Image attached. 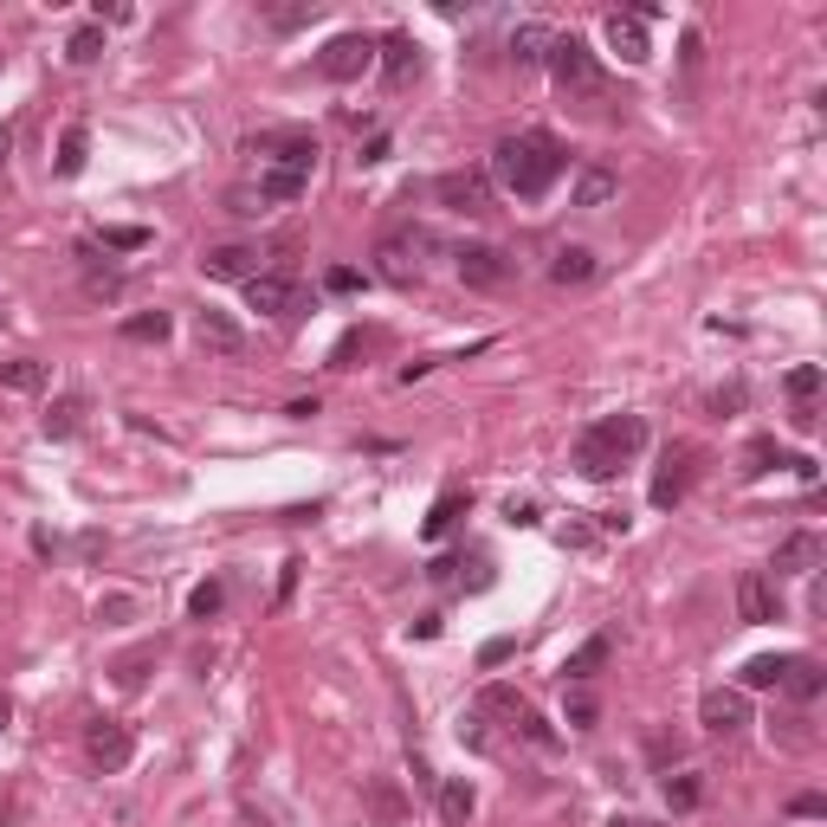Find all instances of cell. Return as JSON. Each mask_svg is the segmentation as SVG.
<instances>
[{
    "mask_svg": "<svg viewBox=\"0 0 827 827\" xmlns=\"http://www.w3.org/2000/svg\"><path fill=\"white\" fill-rule=\"evenodd\" d=\"M562 168H569V155H562V142L550 130H518V137H505L492 149V175L518 201H544L556 181H562Z\"/></svg>",
    "mask_w": 827,
    "mask_h": 827,
    "instance_id": "1",
    "label": "cell"
},
{
    "mask_svg": "<svg viewBox=\"0 0 827 827\" xmlns=\"http://www.w3.org/2000/svg\"><path fill=\"white\" fill-rule=\"evenodd\" d=\"M640 446H647V420H640V413H601V420L582 427V440H575V466H582L588 479H614Z\"/></svg>",
    "mask_w": 827,
    "mask_h": 827,
    "instance_id": "2",
    "label": "cell"
},
{
    "mask_svg": "<svg viewBox=\"0 0 827 827\" xmlns=\"http://www.w3.org/2000/svg\"><path fill=\"white\" fill-rule=\"evenodd\" d=\"M544 65H550V78L569 91V98H601L608 91V72H601V59L575 39V33H556L550 52H544Z\"/></svg>",
    "mask_w": 827,
    "mask_h": 827,
    "instance_id": "3",
    "label": "cell"
},
{
    "mask_svg": "<svg viewBox=\"0 0 827 827\" xmlns=\"http://www.w3.org/2000/svg\"><path fill=\"white\" fill-rule=\"evenodd\" d=\"M376 65V39L369 33H336L323 52H317V78H330V85H349V78H362Z\"/></svg>",
    "mask_w": 827,
    "mask_h": 827,
    "instance_id": "4",
    "label": "cell"
},
{
    "mask_svg": "<svg viewBox=\"0 0 827 827\" xmlns=\"http://www.w3.org/2000/svg\"><path fill=\"white\" fill-rule=\"evenodd\" d=\"M433 201L446 207V214H492V175H479V168H446L440 181H433Z\"/></svg>",
    "mask_w": 827,
    "mask_h": 827,
    "instance_id": "5",
    "label": "cell"
},
{
    "mask_svg": "<svg viewBox=\"0 0 827 827\" xmlns=\"http://www.w3.org/2000/svg\"><path fill=\"white\" fill-rule=\"evenodd\" d=\"M453 272H459V284H472V291H498V284L518 278V259L505 246H459L453 253Z\"/></svg>",
    "mask_w": 827,
    "mask_h": 827,
    "instance_id": "6",
    "label": "cell"
},
{
    "mask_svg": "<svg viewBox=\"0 0 827 827\" xmlns=\"http://www.w3.org/2000/svg\"><path fill=\"white\" fill-rule=\"evenodd\" d=\"M691 479H698V446H691V440H673V446L660 453V472H653V505L673 511V505L691 492Z\"/></svg>",
    "mask_w": 827,
    "mask_h": 827,
    "instance_id": "7",
    "label": "cell"
},
{
    "mask_svg": "<svg viewBox=\"0 0 827 827\" xmlns=\"http://www.w3.org/2000/svg\"><path fill=\"white\" fill-rule=\"evenodd\" d=\"M698 724L711 730V737H737L743 724H750V691L737 686H711L698 698Z\"/></svg>",
    "mask_w": 827,
    "mask_h": 827,
    "instance_id": "8",
    "label": "cell"
},
{
    "mask_svg": "<svg viewBox=\"0 0 827 827\" xmlns=\"http://www.w3.org/2000/svg\"><path fill=\"white\" fill-rule=\"evenodd\" d=\"M246 304L259 317H297L304 310V284L291 272H259V278H246Z\"/></svg>",
    "mask_w": 827,
    "mask_h": 827,
    "instance_id": "9",
    "label": "cell"
},
{
    "mask_svg": "<svg viewBox=\"0 0 827 827\" xmlns=\"http://www.w3.org/2000/svg\"><path fill=\"white\" fill-rule=\"evenodd\" d=\"M737 621H750V627L783 621V595H776V582H769L763 569H743V575H737Z\"/></svg>",
    "mask_w": 827,
    "mask_h": 827,
    "instance_id": "10",
    "label": "cell"
},
{
    "mask_svg": "<svg viewBox=\"0 0 827 827\" xmlns=\"http://www.w3.org/2000/svg\"><path fill=\"white\" fill-rule=\"evenodd\" d=\"M420 233H389L382 246H376V272L389 278V284H413L420 278Z\"/></svg>",
    "mask_w": 827,
    "mask_h": 827,
    "instance_id": "11",
    "label": "cell"
},
{
    "mask_svg": "<svg viewBox=\"0 0 827 827\" xmlns=\"http://www.w3.org/2000/svg\"><path fill=\"white\" fill-rule=\"evenodd\" d=\"M130 750H137V743H130V730H124L117 717H98V724L85 730V756H91L98 769H124Z\"/></svg>",
    "mask_w": 827,
    "mask_h": 827,
    "instance_id": "12",
    "label": "cell"
},
{
    "mask_svg": "<svg viewBox=\"0 0 827 827\" xmlns=\"http://www.w3.org/2000/svg\"><path fill=\"white\" fill-rule=\"evenodd\" d=\"M194 343H201L207 356H240V349H246V330H240L227 310H201V317H194Z\"/></svg>",
    "mask_w": 827,
    "mask_h": 827,
    "instance_id": "13",
    "label": "cell"
},
{
    "mask_svg": "<svg viewBox=\"0 0 827 827\" xmlns=\"http://www.w3.org/2000/svg\"><path fill=\"white\" fill-rule=\"evenodd\" d=\"M376 52H382V78H389L395 91H402L408 78H420V46H413V33H382Z\"/></svg>",
    "mask_w": 827,
    "mask_h": 827,
    "instance_id": "14",
    "label": "cell"
},
{
    "mask_svg": "<svg viewBox=\"0 0 827 827\" xmlns=\"http://www.w3.org/2000/svg\"><path fill=\"white\" fill-rule=\"evenodd\" d=\"M601 33H608V46L621 52V65H647V59H653V46H647V26H640L634 13H608V26H601Z\"/></svg>",
    "mask_w": 827,
    "mask_h": 827,
    "instance_id": "15",
    "label": "cell"
},
{
    "mask_svg": "<svg viewBox=\"0 0 827 827\" xmlns=\"http://www.w3.org/2000/svg\"><path fill=\"white\" fill-rule=\"evenodd\" d=\"M822 556H827L822 531H796V537L776 550V575H815V569H822Z\"/></svg>",
    "mask_w": 827,
    "mask_h": 827,
    "instance_id": "16",
    "label": "cell"
},
{
    "mask_svg": "<svg viewBox=\"0 0 827 827\" xmlns=\"http://www.w3.org/2000/svg\"><path fill=\"white\" fill-rule=\"evenodd\" d=\"M608 660H614V634H588V640H582V647L562 660V673H569V686H588V679H595Z\"/></svg>",
    "mask_w": 827,
    "mask_h": 827,
    "instance_id": "17",
    "label": "cell"
},
{
    "mask_svg": "<svg viewBox=\"0 0 827 827\" xmlns=\"http://www.w3.org/2000/svg\"><path fill=\"white\" fill-rule=\"evenodd\" d=\"M304 188H310V175H304V168H284V162H266V175H259V201H266V207L304 201Z\"/></svg>",
    "mask_w": 827,
    "mask_h": 827,
    "instance_id": "18",
    "label": "cell"
},
{
    "mask_svg": "<svg viewBox=\"0 0 827 827\" xmlns=\"http://www.w3.org/2000/svg\"><path fill=\"white\" fill-rule=\"evenodd\" d=\"M201 272L207 278H259V246H214L207 259H201Z\"/></svg>",
    "mask_w": 827,
    "mask_h": 827,
    "instance_id": "19",
    "label": "cell"
},
{
    "mask_svg": "<svg viewBox=\"0 0 827 827\" xmlns=\"http://www.w3.org/2000/svg\"><path fill=\"white\" fill-rule=\"evenodd\" d=\"M466 505H472L466 492H440V498H433V511L420 518V537H427V544L453 537V531H459V518H466Z\"/></svg>",
    "mask_w": 827,
    "mask_h": 827,
    "instance_id": "20",
    "label": "cell"
},
{
    "mask_svg": "<svg viewBox=\"0 0 827 827\" xmlns=\"http://www.w3.org/2000/svg\"><path fill=\"white\" fill-rule=\"evenodd\" d=\"M433 802H440V822H446V827H466V822H472V809H479V796H472V783H466V776L433 783Z\"/></svg>",
    "mask_w": 827,
    "mask_h": 827,
    "instance_id": "21",
    "label": "cell"
},
{
    "mask_svg": "<svg viewBox=\"0 0 827 827\" xmlns=\"http://www.w3.org/2000/svg\"><path fill=\"white\" fill-rule=\"evenodd\" d=\"M822 369H815V362H802V369H789V382H783V389H789V402H796V420H802V427H815V402H822Z\"/></svg>",
    "mask_w": 827,
    "mask_h": 827,
    "instance_id": "22",
    "label": "cell"
},
{
    "mask_svg": "<svg viewBox=\"0 0 827 827\" xmlns=\"http://www.w3.org/2000/svg\"><path fill=\"white\" fill-rule=\"evenodd\" d=\"M362 802H369V815H376L382 827H402V822H408V796H402L389 776H376V783L362 789Z\"/></svg>",
    "mask_w": 827,
    "mask_h": 827,
    "instance_id": "23",
    "label": "cell"
},
{
    "mask_svg": "<svg viewBox=\"0 0 827 827\" xmlns=\"http://www.w3.org/2000/svg\"><path fill=\"white\" fill-rule=\"evenodd\" d=\"M822 686H827L822 660H809V653H796V660H789V673H783V686H776V691H789L796 704H809V698H822Z\"/></svg>",
    "mask_w": 827,
    "mask_h": 827,
    "instance_id": "24",
    "label": "cell"
},
{
    "mask_svg": "<svg viewBox=\"0 0 827 827\" xmlns=\"http://www.w3.org/2000/svg\"><path fill=\"white\" fill-rule=\"evenodd\" d=\"M524 711H531V698H524L518 686H485V691H479V717H505V724L518 730V724H524Z\"/></svg>",
    "mask_w": 827,
    "mask_h": 827,
    "instance_id": "25",
    "label": "cell"
},
{
    "mask_svg": "<svg viewBox=\"0 0 827 827\" xmlns=\"http://www.w3.org/2000/svg\"><path fill=\"white\" fill-rule=\"evenodd\" d=\"M550 26L544 20H524L518 33H511V65H544V52H550Z\"/></svg>",
    "mask_w": 827,
    "mask_h": 827,
    "instance_id": "26",
    "label": "cell"
},
{
    "mask_svg": "<svg viewBox=\"0 0 827 827\" xmlns=\"http://www.w3.org/2000/svg\"><path fill=\"white\" fill-rule=\"evenodd\" d=\"M595 272H601V266H595V253H588V246H562V253H556V266H550V284L569 291V284H588Z\"/></svg>",
    "mask_w": 827,
    "mask_h": 827,
    "instance_id": "27",
    "label": "cell"
},
{
    "mask_svg": "<svg viewBox=\"0 0 827 827\" xmlns=\"http://www.w3.org/2000/svg\"><path fill=\"white\" fill-rule=\"evenodd\" d=\"M614 188H621V181H614L608 168H582V175H575L569 207H608V201H614Z\"/></svg>",
    "mask_w": 827,
    "mask_h": 827,
    "instance_id": "28",
    "label": "cell"
},
{
    "mask_svg": "<svg viewBox=\"0 0 827 827\" xmlns=\"http://www.w3.org/2000/svg\"><path fill=\"white\" fill-rule=\"evenodd\" d=\"M789 660H796V653H756V660L743 666V686L737 691H776L783 673H789Z\"/></svg>",
    "mask_w": 827,
    "mask_h": 827,
    "instance_id": "29",
    "label": "cell"
},
{
    "mask_svg": "<svg viewBox=\"0 0 827 827\" xmlns=\"http://www.w3.org/2000/svg\"><path fill=\"white\" fill-rule=\"evenodd\" d=\"M85 395H59V402H52V408H46V440H72V433H78V427H85Z\"/></svg>",
    "mask_w": 827,
    "mask_h": 827,
    "instance_id": "30",
    "label": "cell"
},
{
    "mask_svg": "<svg viewBox=\"0 0 827 827\" xmlns=\"http://www.w3.org/2000/svg\"><path fill=\"white\" fill-rule=\"evenodd\" d=\"M0 389H13V395H39V389H46V362H33V356L0 362Z\"/></svg>",
    "mask_w": 827,
    "mask_h": 827,
    "instance_id": "31",
    "label": "cell"
},
{
    "mask_svg": "<svg viewBox=\"0 0 827 827\" xmlns=\"http://www.w3.org/2000/svg\"><path fill=\"white\" fill-rule=\"evenodd\" d=\"M704 802V769H679V776H666V809L673 815H691Z\"/></svg>",
    "mask_w": 827,
    "mask_h": 827,
    "instance_id": "32",
    "label": "cell"
},
{
    "mask_svg": "<svg viewBox=\"0 0 827 827\" xmlns=\"http://www.w3.org/2000/svg\"><path fill=\"white\" fill-rule=\"evenodd\" d=\"M562 724H569V730H595V724H601V698H595L588 686H569V698H562Z\"/></svg>",
    "mask_w": 827,
    "mask_h": 827,
    "instance_id": "33",
    "label": "cell"
},
{
    "mask_svg": "<svg viewBox=\"0 0 827 827\" xmlns=\"http://www.w3.org/2000/svg\"><path fill=\"white\" fill-rule=\"evenodd\" d=\"M317 13H323L317 0H291V7H259V20H266L272 33H297V26H310Z\"/></svg>",
    "mask_w": 827,
    "mask_h": 827,
    "instance_id": "34",
    "label": "cell"
},
{
    "mask_svg": "<svg viewBox=\"0 0 827 827\" xmlns=\"http://www.w3.org/2000/svg\"><path fill=\"white\" fill-rule=\"evenodd\" d=\"M85 155H91V137H85V124H72V130L59 137V162H52V168L72 181V175H85Z\"/></svg>",
    "mask_w": 827,
    "mask_h": 827,
    "instance_id": "35",
    "label": "cell"
},
{
    "mask_svg": "<svg viewBox=\"0 0 827 827\" xmlns=\"http://www.w3.org/2000/svg\"><path fill=\"white\" fill-rule=\"evenodd\" d=\"M769 466H783V446H776L769 433H756V440L743 446V459H737V472H743V479H763Z\"/></svg>",
    "mask_w": 827,
    "mask_h": 827,
    "instance_id": "36",
    "label": "cell"
},
{
    "mask_svg": "<svg viewBox=\"0 0 827 827\" xmlns=\"http://www.w3.org/2000/svg\"><path fill=\"white\" fill-rule=\"evenodd\" d=\"M124 336H130V343H168V310H142V317H124Z\"/></svg>",
    "mask_w": 827,
    "mask_h": 827,
    "instance_id": "37",
    "label": "cell"
},
{
    "mask_svg": "<svg viewBox=\"0 0 827 827\" xmlns=\"http://www.w3.org/2000/svg\"><path fill=\"white\" fill-rule=\"evenodd\" d=\"M98 52H104V26H78V33L65 39V59H72V65H91Z\"/></svg>",
    "mask_w": 827,
    "mask_h": 827,
    "instance_id": "38",
    "label": "cell"
},
{
    "mask_svg": "<svg viewBox=\"0 0 827 827\" xmlns=\"http://www.w3.org/2000/svg\"><path fill=\"white\" fill-rule=\"evenodd\" d=\"M220 601H227V588H220V582H201V588L188 595V621H214Z\"/></svg>",
    "mask_w": 827,
    "mask_h": 827,
    "instance_id": "39",
    "label": "cell"
},
{
    "mask_svg": "<svg viewBox=\"0 0 827 827\" xmlns=\"http://www.w3.org/2000/svg\"><path fill=\"white\" fill-rule=\"evenodd\" d=\"M104 246L111 253H137V246H149V227H104Z\"/></svg>",
    "mask_w": 827,
    "mask_h": 827,
    "instance_id": "40",
    "label": "cell"
},
{
    "mask_svg": "<svg viewBox=\"0 0 827 827\" xmlns=\"http://www.w3.org/2000/svg\"><path fill=\"white\" fill-rule=\"evenodd\" d=\"M505 660H518V640H511V634H498V640H485V647H479V666H485V673H492V666H505Z\"/></svg>",
    "mask_w": 827,
    "mask_h": 827,
    "instance_id": "41",
    "label": "cell"
},
{
    "mask_svg": "<svg viewBox=\"0 0 827 827\" xmlns=\"http://www.w3.org/2000/svg\"><path fill=\"white\" fill-rule=\"evenodd\" d=\"M789 815H796V822H827V796H815V789H802V796L789 802Z\"/></svg>",
    "mask_w": 827,
    "mask_h": 827,
    "instance_id": "42",
    "label": "cell"
},
{
    "mask_svg": "<svg viewBox=\"0 0 827 827\" xmlns=\"http://www.w3.org/2000/svg\"><path fill=\"white\" fill-rule=\"evenodd\" d=\"M369 343H376L369 330H349V336L336 343V356H330V369H349V362H356V349H369Z\"/></svg>",
    "mask_w": 827,
    "mask_h": 827,
    "instance_id": "43",
    "label": "cell"
},
{
    "mask_svg": "<svg viewBox=\"0 0 827 827\" xmlns=\"http://www.w3.org/2000/svg\"><path fill=\"white\" fill-rule=\"evenodd\" d=\"M518 730H524V737H531L537 750H556V743H562V737H556V730L544 724V717H537V711H524V724H518Z\"/></svg>",
    "mask_w": 827,
    "mask_h": 827,
    "instance_id": "44",
    "label": "cell"
},
{
    "mask_svg": "<svg viewBox=\"0 0 827 827\" xmlns=\"http://www.w3.org/2000/svg\"><path fill=\"white\" fill-rule=\"evenodd\" d=\"M647 750H653V763H679V737H666V730H653Z\"/></svg>",
    "mask_w": 827,
    "mask_h": 827,
    "instance_id": "45",
    "label": "cell"
},
{
    "mask_svg": "<svg viewBox=\"0 0 827 827\" xmlns=\"http://www.w3.org/2000/svg\"><path fill=\"white\" fill-rule=\"evenodd\" d=\"M142 666H149V653H130V660H117V686H142Z\"/></svg>",
    "mask_w": 827,
    "mask_h": 827,
    "instance_id": "46",
    "label": "cell"
},
{
    "mask_svg": "<svg viewBox=\"0 0 827 827\" xmlns=\"http://www.w3.org/2000/svg\"><path fill=\"white\" fill-rule=\"evenodd\" d=\"M227 214H266V201L246 194V188H233V194H227Z\"/></svg>",
    "mask_w": 827,
    "mask_h": 827,
    "instance_id": "47",
    "label": "cell"
},
{
    "mask_svg": "<svg viewBox=\"0 0 827 827\" xmlns=\"http://www.w3.org/2000/svg\"><path fill=\"white\" fill-rule=\"evenodd\" d=\"M459 569H466V556H440L427 575H433V582H459Z\"/></svg>",
    "mask_w": 827,
    "mask_h": 827,
    "instance_id": "48",
    "label": "cell"
},
{
    "mask_svg": "<svg viewBox=\"0 0 827 827\" xmlns=\"http://www.w3.org/2000/svg\"><path fill=\"white\" fill-rule=\"evenodd\" d=\"M323 284H330V291H356V284H362V278L349 272V266H330V278H323Z\"/></svg>",
    "mask_w": 827,
    "mask_h": 827,
    "instance_id": "49",
    "label": "cell"
},
{
    "mask_svg": "<svg viewBox=\"0 0 827 827\" xmlns=\"http://www.w3.org/2000/svg\"><path fill=\"white\" fill-rule=\"evenodd\" d=\"M297 569H304V562H284V569H278V601H284V595L297 588Z\"/></svg>",
    "mask_w": 827,
    "mask_h": 827,
    "instance_id": "50",
    "label": "cell"
},
{
    "mask_svg": "<svg viewBox=\"0 0 827 827\" xmlns=\"http://www.w3.org/2000/svg\"><path fill=\"white\" fill-rule=\"evenodd\" d=\"M7 149H13V124H0V162H7Z\"/></svg>",
    "mask_w": 827,
    "mask_h": 827,
    "instance_id": "51",
    "label": "cell"
},
{
    "mask_svg": "<svg viewBox=\"0 0 827 827\" xmlns=\"http://www.w3.org/2000/svg\"><path fill=\"white\" fill-rule=\"evenodd\" d=\"M614 827H653V822H634V815H621V822H614Z\"/></svg>",
    "mask_w": 827,
    "mask_h": 827,
    "instance_id": "52",
    "label": "cell"
},
{
    "mask_svg": "<svg viewBox=\"0 0 827 827\" xmlns=\"http://www.w3.org/2000/svg\"><path fill=\"white\" fill-rule=\"evenodd\" d=\"M7 724H13V711H7V698H0V730H7Z\"/></svg>",
    "mask_w": 827,
    "mask_h": 827,
    "instance_id": "53",
    "label": "cell"
}]
</instances>
